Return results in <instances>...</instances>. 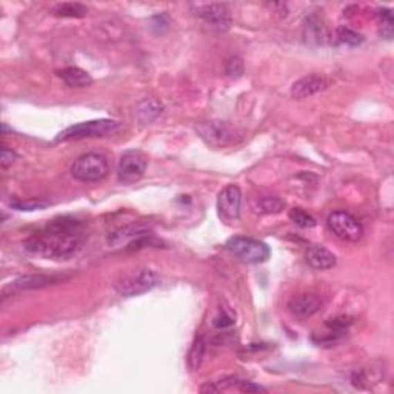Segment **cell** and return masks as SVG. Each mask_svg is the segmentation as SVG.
<instances>
[{
	"label": "cell",
	"instance_id": "6da1fadb",
	"mask_svg": "<svg viewBox=\"0 0 394 394\" xmlns=\"http://www.w3.org/2000/svg\"><path fill=\"white\" fill-rule=\"evenodd\" d=\"M85 240V225L80 220L64 216L48 222L25 240L33 254L48 259H66L78 253Z\"/></svg>",
	"mask_w": 394,
	"mask_h": 394
},
{
	"label": "cell",
	"instance_id": "7a4b0ae2",
	"mask_svg": "<svg viewBox=\"0 0 394 394\" xmlns=\"http://www.w3.org/2000/svg\"><path fill=\"white\" fill-rule=\"evenodd\" d=\"M159 282L157 274L150 268L133 269L116 282V292L122 297H134L153 289Z\"/></svg>",
	"mask_w": 394,
	"mask_h": 394
},
{
	"label": "cell",
	"instance_id": "3957f363",
	"mask_svg": "<svg viewBox=\"0 0 394 394\" xmlns=\"http://www.w3.org/2000/svg\"><path fill=\"white\" fill-rule=\"evenodd\" d=\"M122 128V123L111 119H100V120H89L79 123L62 131L56 137V142H66L75 139H85V137H105L109 134L117 133Z\"/></svg>",
	"mask_w": 394,
	"mask_h": 394
},
{
	"label": "cell",
	"instance_id": "277c9868",
	"mask_svg": "<svg viewBox=\"0 0 394 394\" xmlns=\"http://www.w3.org/2000/svg\"><path fill=\"white\" fill-rule=\"evenodd\" d=\"M226 250L244 264H262L269 259V248L267 244L251 238L236 236L226 242Z\"/></svg>",
	"mask_w": 394,
	"mask_h": 394
},
{
	"label": "cell",
	"instance_id": "5b68a950",
	"mask_svg": "<svg viewBox=\"0 0 394 394\" xmlns=\"http://www.w3.org/2000/svg\"><path fill=\"white\" fill-rule=\"evenodd\" d=\"M108 172V161L98 153L82 154L71 165V176L80 182H99Z\"/></svg>",
	"mask_w": 394,
	"mask_h": 394
},
{
	"label": "cell",
	"instance_id": "8992f818",
	"mask_svg": "<svg viewBox=\"0 0 394 394\" xmlns=\"http://www.w3.org/2000/svg\"><path fill=\"white\" fill-rule=\"evenodd\" d=\"M327 224L336 238L348 242V244H357L364 236V226L355 216H351L347 211L337 210L330 213Z\"/></svg>",
	"mask_w": 394,
	"mask_h": 394
},
{
	"label": "cell",
	"instance_id": "52a82bcc",
	"mask_svg": "<svg viewBox=\"0 0 394 394\" xmlns=\"http://www.w3.org/2000/svg\"><path fill=\"white\" fill-rule=\"evenodd\" d=\"M148 167V159L142 151L129 150L120 156V161L117 163V179L120 183L131 185L139 182L145 176V171Z\"/></svg>",
	"mask_w": 394,
	"mask_h": 394
},
{
	"label": "cell",
	"instance_id": "ba28073f",
	"mask_svg": "<svg viewBox=\"0 0 394 394\" xmlns=\"http://www.w3.org/2000/svg\"><path fill=\"white\" fill-rule=\"evenodd\" d=\"M197 131L202 136V139L214 148H224L228 145H233L239 136L236 129L231 128L228 123L219 120L202 123V125L197 127Z\"/></svg>",
	"mask_w": 394,
	"mask_h": 394
},
{
	"label": "cell",
	"instance_id": "9c48e42d",
	"mask_svg": "<svg viewBox=\"0 0 394 394\" xmlns=\"http://www.w3.org/2000/svg\"><path fill=\"white\" fill-rule=\"evenodd\" d=\"M196 15L217 33H225L231 28V15L224 3H205L199 5Z\"/></svg>",
	"mask_w": 394,
	"mask_h": 394
},
{
	"label": "cell",
	"instance_id": "30bf717a",
	"mask_svg": "<svg viewBox=\"0 0 394 394\" xmlns=\"http://www.w3.org/2000/svg\"><path fill=\"white\" fill-rule=\"evenodd\" d=\"M240 205H242V192L236 185H228L219 192L217 197V210L220 217L225 220H236L240 217Z\"/></svg>",
	"mask_w": 394,
	"mask_h": 394
},
{
	"label": "cell",
	"instance_id": "8fae6325",
	"mask_svg": "<svg viewBox=\"0 0 394 394\" xmlns=\"http://www.w3.org/2000/svg\"><path fill=\"white\" fill-rule=\"evenodd\" d=\"M322 308V299L316 293H301L288 302V311L297 319H308V317L319 313Z\"/></svg>",
	"mask_w": 394,
	"mask_h": 394
},
{
	"label": "cell",
	"instance_id": "7c38bea8",
	"mask_svg": "<svg viewBox=\"0 0 394 394\" xmlns=\"http://www.w3.org/2000/svg\"><path fill=\"white\" fill-rule=\"evenodd\" d=\"M328 87V80L321 74H308L296 80L292 87V96L297 100L308 99L311 96L323 91Z\"/></svg>",
	"mask_w": 394,
	"mask_h": 394
},
{
	"label": "cell",
	"instance_id": "4fadbf2b",
	"mask_svg": "<svg viewBox=\"0 0 394 394\" xmlns=\"http://www.w3.org/2000/svg\"><path fill=\"white\" fill-rule=\"evenodd\" d=\"M60 280H64L62 276H46V274H28L22 276L17 280L11 282L10 288L16 289V292H26V289H39L45 288L48 285H54Z\"/></svg>",
	"mask_w": 394,
	"mask_h": 394
},
{
	"label": "cell",
	"instance_id": "5bb4252c",
	"mask_svg": "<svg viewBox=\"0 0 394 394\" xmlns=\"http://www.w3.org/2000/svg\"><path fill=\"white\" fill-rule=\"evenodd\" d=\"M307 262L313 269L325 271L336 265V256L322 245H311L307 250Z\"/></svg>",
	"mask_w": 394,
	"mask_h": 394
},
{
	"label": "cell",
	"instance_id": "9a60e30c",
	"mask_svg": "<svg viewBox=\"0 0 394 394\" xmlns=\"http://www.w3.org/2000/svg\"><path fill=\"white\" fill-rule=\"evenodd\" d=\"M303 36H305L307 44L310 45H323L328 37L327 26H325L323 20L316 15L308 16L305 25H303Z\"/></svg>",
	"mask_w": 394,
	"mask_h": 394
},
{
	"label": "cell",
	"instance_id": "2e32d148",
	"mask_svg": "<svg viewBox=\"0 0 394 394\" xmlns=\"http://www.w3.org/2000/svg\"><path fill=\"white\" fill-rule=\"evenodd\" d=\"M59 75L71 88H85L93 84L91 75L78 66H68L65 70L59 71Z\"/></svg>",
	"mask_w": 394,
	"mask_h": 394
},
{
	"label": "cell",
	"instance_id": "e0dca14e",
	"mask_svg": "<svg viewBox=\"0 0 394 394\" xmlns=\"http://www.w3.org/2000/svg\"><path fill=\"white\" fill-rule=\"evenodd\" d=\"M162 113V103L156 99H147L137 107V117L142 123H151Z\"/></svg>",
	"mask_w": 394,
	"mask_h": 394
},
{
	"label": "cell",
	"instance_id": "ac0fdd59",
	"mask_svg": "<svg viewBox=\"0 0 394 394\" xmlns=\"http://www.w3.org/2000/svg\"><path fill=\"white\" fill-rule=\"evenodd\" d=\"M205 350H206V343L204 341V337H196L195 343L190 348L188 357H186V362H188V368L191 371H197L200 368V365L204 362L205 357Z\"/></svg>",
	"mask_w": 394,
	"mask_h": 394
},
{
	"label": "cell",
	"instance_id": "d6986e66",
	"mask_svg": "<svg viewBox=\"0 0 394 394\" xmlns=\"http://www.w3.org/2000/svg\"><path fill=\"white\" fill-rule=\"evenodd\" d=\"M87 6L82 3H59L53 8V15L59 17L80 19L87 16Z\"/></svg>",
	"mask_w": 394,
	"mask_h": 394
},
{
	"label": "cell",
	"instance_id": "ffe728a7",
	"mask_svg": "<svg viewBox=\"0 0 394 394\" xmlns=\"http://www.w3.org/2000/svg\"><path fill=\"white\" fill-rule=\"evenodd\" d=\"M283 208H285V202L274 196L260 197L258 202H256V211L262 214H278Z\"/></svg>",
	"mask_w": 394,
	"mask_h": 394
},
{
	"label": "cell",
	"instance_id": "44dd1931",
	"mask_svg": "<svg viewBox=\"0 0 394 394\" xmlns=\"http://www.w3.org/2000/svg\"><path fill=\"white\" fill-rule=\"evenodd\" d=\"M336 36H337L339 42L345 44V45L356 46V45H361L364 42L362 34H359L357 31L348 28V26H339L337 31H336Z\"/></svg>",
	"mask_w": 394,
	"mask_h": 394
},
{
	"label": "cell",
	"instance_id": "7402d4cb",
	"mask_svg": "<svg viewBox=\"0 0 394 394\" xmlns=\"http://www.w3.org/2000/svg\"><path fill=\"white\" fill-rule=\"evenodd\" d=\"M377 16H379V22H380V34H382L385 39H391L393 37V25H394L391 10H388V8L379 10Z\"/></svg>",
	"mask_w": 394,
	"mask_h": 394
},
{
	"label": "cell",
	"instance_id": "603a6c76",
	"mask_svg": "<svg viewBox=\"0 0 394 394\" xmlns=\"http://www.w3.org/2000/svg\"><path fill=\"white\" fill-rule=\"evenodd\" d=\"M288 216L297 226H301V228H313V226H316V219L311 216V214H308L307 211H303L302 208L289 210Z\"/></svg>",
	"mask_w": 394,
	"mask_h": 394
},
{
	"label": "cell",
	"instance_id": "cb8c5ba5",
	"mask_svg": "<svg viewBox=\"0 0 394 394\" xmlns=\"http://www.w3.org/2000/svg\"><path fill=\"white\" fill-rule=\"evenodd\" d=\"M46 202H39V200H12L11 206L19 211H33L39 208H45Z\"/></svg>",
	"mask_w": 394,
	"mask_h": 394
},
{
	"label": "cell",
	"instance_id": "d4e9b609",
	"mask_svg": "<svg viewBox=\"0 0 394 394\" xmlns=\"http://www.w3.org/2000/svg\"><path fill=\"white\" fill-rule=\"evenodd\" d=\"M214 327L219 328V330H224L228 327H233L234 323H236V319H234V316L231 313H228V311H219V314L214 317Z\"/></svg>",
	"mask_w": 394,
	"mask_h": 394
},
{
	"label": "cell",
	"instance_id": "484cf974",
	"mask_svg": "<svg viewBox=\"0 0 394 394\" xmlns=\"http://www.w3.org/2000/svg\"><path fill=\"white\" fill-rule=\"evenodd\" d=\"M225 71L230 78H239V75H242V73H244V64H242V60L239 57H231L228 60Z\"/></svg>",
	"mask_w": 394,
	"mask_h": 394
},
{
	"label": "cell",
	"instance_id": "4316f807",
	"mask_svg": "<svg viewBox=\"0 0 394 394\" xmlns=\"http://www.w3.org/2000/svg\"><path fill=\"white\" fill-rule=\"evenodd\" d=\"M16 159H17L16 151L10 150L8 147L2 148V153H0V165H2V168H8L10 165L16 162Z\"/></svg>",
	"mask_w": 394,
	"mask_h": 394
}]
</instances>
